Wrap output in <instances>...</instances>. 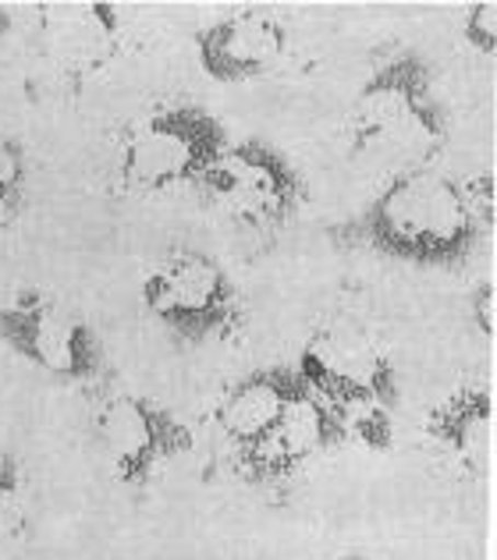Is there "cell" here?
<instances>
[{"instance_id": "cell-8", "label": "cell", "mask_w": 497, "mask_h": 560, "mask_svg": "<svg viewBox=\"0 0 497 560\" xmlns=\"http://www.w3.org/2000/svg\"><path fill=\"white\" fill-rule=\"evenodd\" d=\"M296 370L316 397L338 411L391 408L402 397V373L391 351L356 323H324L299 348Z\"/></svg>"}, {"instance_id": "cell-17", "label": "cell", "mask_w": 497, "mask_h": 560, "mask_svg": "<svg viewBox=\"0 0 497 560\" xmlns=\"http://www.w3.org/2000/svg\"><path fill=\"white\" fill-rule=\"evenodd\" d=\"M459 39L479 57H497V0H476L459 22Z\"/></svg>"}, {"instance_id": "cell-13", "label": "cell", "mask_w": 497, "mask_h": 560, "mask_svg": "<svg viewBox=\"0 0 497 560\" xmlns=\"http://www.w3.org/2000/svg\"><path fill=\"white\" fill-rule=\"evenodd\" d=\"M310 390L302 383L296 362H274V365H259V370H248L235 376L221 390L213 405V430L221 433L231 451H248L267 436L277 419L299 401V397Z\"/></svg>"}, {"instance_id": "cell-2", "label": "cell", "mask_w": 497, "mask_h": 560, "mask_svg": "<svg viewBox=\"0 0 497 560\" xmlns=\"http://www.w3.org/2000/svg\"><path fill=\"white\" fill-rule=\"evenodd\" d=\"M451 136V117L437 93V68L419 47H398L367 71L348 114V153L391 164L394 174L434 167Z\"/></svg>"}, {"instance_id": "cell-3", "label": "cell", "mask_w": 497, "mask_h": 560, "mask_svg": "<svg viewBox=\"0 0 497 560\" xmlns=\"http://www.w3.org/2000/svg\"><path fill=\"white\" fill-rule=\"evenodd\" d=\"M231 142L224 121L196 100H167L131 125L114 156V174L128 196H171L199 188L213 160Z\"/></svg>"}, {"instance_id": "cell-21", "label": "cell", "mask_w": 497, "mask_h": 560, "mask_svg": "<svg viewBox=\"0 0 497 560\" xmlns=\"http://www.w3.org/2000/svg\"><path fill=\"white\" fill-rule=\"evenodd\" d=\"M334 560H370L367 553H342V557H334Z\"/></svg>"}, {"instance_id": "cell-19", "label": "cell", "mask_w": 497, "mask_h": 560, "mask_svg": "<svg viewBox=\"0 0 497 560\" xmlns=\"http://www.w3.org/2000/svg\"><path fill=\"white\" fill-rule=\"evenodd\" d=\"M465 199H470L476 220L484 224L487 234H494V171H479L473 178L462 182Z\"/></svg>"}, {"instance_id": "cell-10", "label": "cell", "mask_w": 497, "mask_h": 560, "mask_svg": "<svg viewBox=\"0 0 497 560\" xmlns=\"http://www.w3.org/2000/svg\"><path fill=\"white\" fill-rule=\"evenodd\" d=\"M36 47L57 75L90 82L125 50V19L111 0H50L36 11Z\"/></svg>"}, {"instance_id": "cell-18", "label": "cell", "mask_w": 497, "mask_h": 560, "mask_svg": "<svg viewBox=\"0 0 497 560\" xmlns=\"http://www.w3.org/2000/svg\"><path fill=\"white\" fill-rule=\"evenodd\" d=\"M470 319L476 334L484 341H494L497 334V288H494V277H484L479 284L470 291Z\"/></svg>"}, {"instance_id": "cell-7", "label": "cell", "mask_w": 497, "mask_h": 560, "mask_svg": "<svg viewBox=\"0 0 497 560\" xmlns=\"http://www.w3.org/2000/svg\"><path fill=\"white\" fill-rule=\"evenodd\" d=\"M93 440L111 479L150 490L164 471L196 451V433L178 411L136 390H111L93 411Z\"/></svg>"}, {"instance_id": "cell-11", "label": "cell", "mask_w": 497, "mask_h": 560, "mask_svg": "<svg viewBox=\"0 0 497 560\" xmlns=\"http://www.w3.org/2000/svg\"><path fill=\"white\" fill-rule=\"evenodd\" d=\"M291 50V33L281 14L248 4L196 28L193 54L199 71L217 85H248L274 75Z\"/></svg>"}, {"instance_id": "cell-20", "label": "cell", "mask_w": 497, "mask_h": 560, "mask_svg": "<svg viewBox=\"0 0 497 560\" xmlns=\"http://www.w3.org/2000/svg\"><path fill=\"white\" fill-rule=\"evenodd\" d=\"M11 28H14V14H11V8L0 4V43L11 36Z\"/></svg>"}, {"instance_id": "cell-1", "label": "cell", "mask_w": 497, "mask_h": 560, "mask_svg": "<svg viewBox=\"0 0 497 560\" xmlns=\"http://www.w3.org/2000/svg\"><path fill=\"white\" fill-rule=\"evenodd\" d=\"M324 238L342 253L451 273L476 259L487 231L459 178L441 167H413L391 174L356 213L327 224Z\"/></svg>"}, {"instance_id": "cell-6", "label": "cell", "mask_w": 497, "mask_h": 560, "mask_svg": "<svg viewBox=\"0 0 497 560\" xmlns=\"http://www.w3.org/2000/svg\"><path fill=\"white\" fill-rule=\"evenodd\" d=\"M199 191L231 224L274 234L296 224L310 188L285 150H277L267 139L245 136L224 145L207 178L199 182Z\"/></svg>"}, {"instance_id": "cell-15", "label": "cell", "mask_w": 497, "mask_h": 560, "mask_svg": "<svg viewBox=\"0 0 497 560\" xmlns=\"http://www.w3.org/2000/svg\"><path fill=\"white\" fill-rule=\"evenodd\" d=\"M33 202V156L25 142L0 136V238L19 228Z\"/></svg>"}, {"instance_id": "cell-9", "label": "cell", "mask_w": 497, "mask_h": 560, "mask_svg": "<svg viewBox=\"0 0 497 560\" xmlns=\"http://www.w3.org/2000/svg\"><path fill=\"white\" fill-rule=\"evenodd\" d=\"M342 447H348L342 411L313 390H305L259 444L231 458V468L248 486L277 490V486H288L291 479L305 476L316 462L331 458Z\"/></svg>"}, {"instance_id": "cell-12", "label": "cell", "mask_w": 497, "mask_h": 560, "mask_svg": "<svg viewBox=\"0 0 497 560\" xmlns=\"http://www.w3.org/2000/svg\"><path fill=\"white\" fill-rule=\"evenodd\" d=\"M423 440L459 479L484 482L494 458V387L465 380L423 419Z\"/></svg>"}, {"instance_id": "cell-14", "label": "cell", "mask_w": 497, "mask_h": 560, "mask_svg": "<svg viewBox=\"0 0 497 560\" xmlns=\"http://www.w3.org/2000/svg\"><path fill=\"white\" fill-rule=\"evenodd\" d=\"M33 482L14 454H0V560H19L33 536Z\"/></svg>"}, {"instance_id": "cell-16", "label": "cell", "mask_w": 497, "mask_h": 560, "mask_svg": "<svg viewBox=\"0 0 497 560\" xmlns=\"http://www.w3.org/2000/svg\"><path fill=\"white\" fill-rule=\"evenodd\" d=\"M345 419V433H348V444L362 447V451H373V454H388L394 444V411L391 408H352V411H342Z\"/></svg>"}, {"instance_id": "cell-5", "label": "cell", "mask_w": 497, "mask_h": 560, "mask_svg": "<svg viewBox=\"0 0 497 560\" xmlns=\"http://www.w3.org/2000/svg\"><path fill=\"white\" fill-rule=\"evenodd\" d=\"M142 313L182 348L228 341L242 327V291L210 253L182 245L150 267L139 288Z\"/></svg>"}, {"instance_id": "cell-4", "label": "cell", "mask_w": 497, "mask_h": 560, "mask_svg": "<svg viewBox=\"0 0 497 560\" xmlns=\"http://www.w3.org/2000/svg\"><path fill=\"white\" fill-rule=\"evenodd\" d=\"M0 345L28 370L79 390L111 380V355L100 330L71 302L43 288H19L0 302Z\"/></svg>"}]
</instances>
